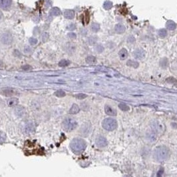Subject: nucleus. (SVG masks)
Listing matches in <instances>:
<instances>
[{"label":"nucleus","mask_w":177,"mask_h":177,"mask_svg":"<svg viewBox=\"0 0 177 177\" xmlns=\"http://www.w3.org/2000/svg\"><path fill=\"white\" fill-rule=\"evenodd\" d=\"M86 143L81 139H74L71 142L70 147L75 154H81L86 148Z\"/></svg>","instance_id":"obj_1"},{"label":"nucleus","mask_w":177,"mask_h":177,"mask_svg":"<svg viewBox=\"0 0 177 177\" xmlns=\"http://www.w3.org/2000/svg\"><path fill=\"white\" fill-rule=\"evenodd\" d=\"M169 155V148L166 147H158L154 150V158L158 161L166 160Z\"/></svg>","instance_id":"obj_2"},{"label":"nucleus","mask_w":177,"mask_h":177,"mask_svg":"<svg viewBox=\"0 0 177 177\" xmlns=\"http://www.w3.org/2000/svg\"><path fill=\"white\" fill-rule=\"evenodd\" d=\"M77 127V123L72 118H66L63 121V127L67 132L72 131Z\"/></svg>","instance_id":"obj_3"},{"label":"nucleus","mask_w":177,"mask_h":177,"mask_svg":"<svg viewBox=\"0 0 177 177\" xmlns=\"http://www.w3.org/2000/svg\"><path fill=\"white\" fill-rule=\"evenodd\" d=\"M102 127L105 130L111 131L117 128V122L115 119L111 118H107L103 120L102 122Z\"/></svg>","instance_id":"obj_4"},{"label":"nucleus","mask_w":177,"mask_h":177,"mask_svg":"<svg viewBox=\"0 0 177 177\" xmlns=\"http://www.w3.org/2000/svg\"><path fill=\"white\" fill-rule=\"evenodd\" d=\"M0 41L2 43L5 44V45H9L11 44L13 41V37L9 33H3L1 37H0Z\"/></svg>","instance_id":"obj_5"},{"label":"nucleus","mask_w":177,"mask_h":177,"mask_svg":"<svg viewBox=\"0 0 177 177\" xmlns=\"http://www.w3.org/2000/svg\"><path fill=\"white\" fill-rule=\"evenodd\" d=\"M12 0H0V8L7 10L10 8Z\"/></svg>","instance_id":"obj_6"},{"label":"nucleus","mask_w":177,"mask_h":177,"mask_svg":"<svg viewBox=\"0 0 177 177\" xmlns=\"http://www.w3.org/2000/svg\"><path fill=\"white\" fill-rule=\"evenodd\" d=\"M96 144L99 147H105L108 144L107 139L103 136H99L96 140Z\"/></svg>","instance_id":"obj_7"},{"label":"nucleus","mask_w":177,"mask_h":177,"mask_svg":"<svg viewBox=\"0 0 177 177\" xmlns=\"http://www.w3.org/2000/svg\"><path fill=\"white\" fill-rule=\"evenodd\" d=\"M91 131V124L89 123H85L81 128V133L83 136H87Z\"/></svg>","instance_id":"obj_8"},{"label":"nucleus","mask_w":177,"mask_h":177,"mask_svg":"<svg viewBox=\"0 0 177 177\" xmlns=\"http://www.w3.org/2000/svg\"><path fill=\"white\" fill-rule=\"evenodd\" d=\"M134 56L136 59H143L145 56V53L143 49H138L134 51Z\"/></svg>","instance_id":"obj_9"},{"label":"nucleus","mask_w":177,"mask_h":177,"mask_svg":"<svg viewBox=\"0 0 177 177\" xmlns=\"http://www.w3.org/2000/svg\"><path fill=\"white\" fill-rule=\"evenodd\" d=\"M64 17L68 19H72L75 17V12L73 10L67 9L64 12Z\"/></svg>","instance_id":"obj_10"},{"label":"nucleus","mask_w":177,"mask_h":177,"mask_svg":"<svg viewBox=\"0 0 177 177\" xmlns=\"http://www.w3.org/2000/svg\"><path fill=\"white\" fill-rule=\"evenodd\" d=\"M105 111L106 114L109 115L115 116L117 115V111H116L115 110V109H113L112 107H111L110 106H109V105H106V106H105Z\"/></svg>","instance_id":"obj_11"},{"label":"nucleus","mask_w":177,"mask_h":177,"mask_svg":"<svg viewBox=\"0 0 177 177\" xmlns=\"http://www.w3.org/2000/svg\"><path fill=\"white\" fill-rule=\"evenodd\" d=\"M119 55L120 59L121 60H124L126 59L128 56V52L125 49H122L119 51Z\"/></svg>","instance_id":"obj_12"},{"label":"nucleus","mask_w":177,"mask_h":177,"mask_svg":"<svg viewBox=\"0 0 177 177\" xmlns=\"http://www.w3.org/2000/svg\"><path fill=\"white\" fill-rule=\"evenodd\" d=\"M79 111H80V109L78 105L76 104H73L69 110V113L71 114H77L79 112Z\"/></svg>","instance_id":"obj_13"},{"label":"nucleus","mask_w":177,"mask_h":177,"mask_svg":"<svg viewBox=\"0 0 177 177\" xmlns=\"http://www.w3.org/2000/svg\"><path fill=\"white\" fill-rule=\"evenodd\" d=\"M50 13H51V15H54V16H58L61 14V11L58 8H53L50 11Z\"/></svg>","instance_id":"obj_14"},{"label":"nucleus","mask_w":177,"mask_h":177,"mask_svg":"<svg viewBox=\"0 0 177 177\" xmlns=\"http://www.w3.org/2000/svg\"><path fill=\"white\" fill-rule=\"evenodd\" d=\"M97 61L96 58L94 56H89L86 58V62L89 64H93Z\"/></svg>","instance_id":"obj_15"},{"label":"nucleus","mask_w":177,"mask_h":177,"mask_svg":"<svg viewBox=\"0 0 177 177\" xmlns=\"http://www.w3.org/2000/svg\"><path fill=\"white\" fill-rule=\"evenodd\" d=\"M115 31L117 33H122L124 31V27L123 25L119 24L116 26L115 27Z\"/></svg>","instance_id":"obj_16"},{"label":"nucleus","mask_w":177,"mask_h":177,"mask_svg":"<svg viewBox=\"0 0 177 177\" xmlns=\"http://www.w3.org/2000/svg\"><path fill=\"white\" fill-rule=\"evenodd\" d=\"M69 63L70 62L66 59H63L59 63V67H67L69 65Z\"/></svg>","instance_id":"obj_17"},{"label":"nucleus","mask_w":177,"mask_h":177,"mask_svg":"<svg viewBox=\"0 0 177 177\" xmlns=\"http://www.w3.org/2000/svg\"><path fill=\"white\" fill-rule=\"evenodd\" d=\"M91 30L93 31V32H97L100 29V26L98 23H94L91 25Z\"/></svg>","instance_id":"obj_18"},{"label":"nucleus","mask_w":177,"mask_h":177,"mask_svg":"<svg viewBox=\"0 0 177 177\" xmlns=\"http://www.w3.org/2000/svg\"><path fill=\"white\" fill-rule=\"evenodd\" d=\"M119 107L120 108V109H121L123 111H128L129 110V107L123 103H120L119 105Z\"/></svg>","instance_id":"obj_19"},{"label":"nucleus","mask_w":177,"mask_h":177,"mask_svg":"<svg viewBox=\"0 0 177 177\" xmlns=\"http://www.w3.org/2000/svg\"><path fill=\"white\" fill-rule=\"evenodd\" d=\"M166 26H167V28L170 29V30H173V29H174L176 28V25L173 21H169L167 23Z\"/></svg>","instance_id":"obj_20"},{"label":"nucleus","mask_w":177,"mask_h":177,"mask_svg":"<svg viewBox=\"0 0 177 177\" xmlns=\"http://www.w3.org/2000/svg\"><path fill=\"white\" fill-rule=\"evenodd\" d=\"M127 65L131 66V67H135V68H136V67H138V66H139V63L136 61L130 60V61H128L127 62Z\"/></svg>","instance_id":"obj_21"},{"label":"nucleus","mask_w":177,"mask_h":177,"mask_svg":"<svg viewBox=\"0 0 177 177\" xmlns=\"http://www.w3.org/2000/svg\"><path fill=\"white\" fill-rule=\"evenodd\" d=\"M55 95H56L58 97H63L65 95V93L63 91H61V90H59V91H57L55 93Z\"/></svg>","instance_id":"obj_22"},{"label":"nucleus","mask_w":177,"mask_h":177,"mask_svg":"<svg viewBox=\"0 0 177 177\" xmlns=\"http://www.w3.org/2000/svg\"><path fill=\"white\" fill-rule=\"evenodd\" d=\"M48 39H49V34L47 33H43L42 34V35H41V40L43 42H46V41L48 40Z\"/></svg>","instance_id":"obj_23"},{"label":"nucleus","mask_w":177,"mask_h":177,"mask_svg":"<svg viewBox=\"0 0 177 177\" xmlns=\"http://www.w3.org/2000/svg\"><path fill=\"white\" fill-rule=\"evenodd\" d=\"M88 41H89V44H91V45H93V44H95V43H96V41H97V38L94 36H92V37H89V39H88Z\"/></svg>","instance_id":"obj_24"},{"label":"nucleus","mask_w":177,"mask_h":177,"mask_svg":"<svg viewBox=\"0 0 177 177\" xmlns=\"http://www.w3.org/2000/svg\"><path fill=\"white\" fill-rule=\"evenodd\" d=\"M3 93L5 96H11L13 94V91L11 89H5L3 91Z\"/></svg>","instance_id":"obj_25"},{"label":"nucleus","mask_w":177,"mask_h":177,"mask_svg":"<svg viewBox=\"0 0 177 177\" xmlns=\"http://www.w3.org/2000/svg\"><path fill=\"white\" fill-rule=\"evenodd\" d=\"M112 7V4L111 2L110 1H106L105 4H104V8L106 9H109L111 8Z\"/></svg>","instance_id":"obj_26"},{"label":"nucleus","mask_w":177,"mask_h":177,"mask_svg":"<svg viewBox=\"0 0 177 177\" xmlns=\"http://www.w3.org/2000/svg\"><path fill=\"white\" fill-rule=\"evenodd\" d=\"M5 140V134L3 132L0 131V143H3Z\"/></svg>","instance_id":"obj_27"},{"label":"nucleus","mask_w":177,"mask_h":177,"mask_svg":"<svg viewBox=\"0 0 177 177\" xmlns=\"http://www.w3.org/2000/svg\"><path fill=\"white\" fill-rule=\"evenodd\" d=\"M29 41V43H30V44H31V45H35V44L37 43V39H35V38H34V37H31V38H30Z\"/></svg>","instance_id":"obj_28"},{"label":"nucleus","mask_w":177,"mask_h":177,"mask_svg":"<svg viewBox=\"0 0 177 177\" xmlns=\"http://www.w3.org/2000/svg\"><path fill=\"white\" fill-rule=\"evenodd\" d=\"M166 34H167V33H166V31L165 29H161V30H160V31H159V35L161 37H165L166 35Z\"/></svg>","instance_id":"obj_29"},{"label":"nucleus","mask_w":177,"mask_h":177,"mask_svg":"<svg viewBox=\"0 0 177 177\" xmlns=\"http://www.w3.org/2000/svg\"><path fill=\"white\" fill-rule=\"evenodd\" d=\"M76 97L79 99H83L86 98L87 95L85 94H83V93H79V94L76 95Z\"/></svg>","instance_id":"obj_30"},{"label":"nucleus","mask_w":177,"mask_h":177,"mask_svg":"<svg viewBox=\"0 0 177 177\" xmlns=\"http://www.w3.org/2000/svg\"><path fill=\"white\" fill-rule=\"evenodd\" d=\"M103 47L102 45H98L96 47V50L99 52V53H101V52H103Z\"/></svg>","instance_id":"obj_31"},{"label":"nucleus","mask_w":177,"mask_h":177,"mask_svg":"<svg viewBox=\"0 0 177 177\" xmlns=\"http://www.w3.org/2000/svg\"><path fill=\"white\" fill-rule=\"evenodd\" d=\"M14 55L17 57H21V53H19V51L18 50H15L14 51Z\"/></svg>","instance_id":"obj_32"},{"label":"nucleus","mask_w":177,"mask_h":177,"mask_svg":"<svg viewBox=\"0 0 177 177\" xmlns=\"http://www.w3.org/2000/svg\"><path fill=\"white\" fill-rule=\"evenodd\" d=\"M68 36L69 37V38L71 39H75L76 38V34L73 32H71L68 34Z\"/></svg>","instance_id":"obj_33"},{"label":"nucleus","mask_w":177,"mask_h":177,"mask_svg":"<svg viewBox=\"0 0 177 177\" xmlns=\"http://www.w3.org/2000/svg\"><path fill=\"white\" fill-rule=\"evenodd\" d=\"M22 69H23V70H26V71H28L29 69H31V67L29 65H24L22 67Z\"/></svg>","instance_id":"obj_34"},{"label":"nucleus","mask_w":177,"mask_h":177,"mask_svg":"<svg viewBox=\"0 0 177 177\" xmlns=\"http://www.w3.org/2000/svg\"><path fill=\"white\" fill-rule=\"evenodd\" d=\"M67 29H69V31H73V30H74L75 29V25L74 24H71V25H69Z\"/></svg>","instance_id":"obj_35"},{"label":"nucleus","mask_w":177,"mask_h":177,"mask_svg":"<svg viewBox=\"0 0 177 177\" xmlns=\"http://www.w3.org/2000/svg\"><path fill=\"white\" fill-rule=\"evenodd\" d=\"M135 41V39H134L132 37H131L130 38H128V43H133Z\"/></svg>","instance_id":"obj_36"},{"label":"nucleus","mask_w":177,"mask_h":177,"mask_svg":"<svg viewBox=\"0 0 177 177\" xmlns=\"http://www.w3.org/2000/svg\"><path fill=\"white\" fill-rule=\"evenodd\" d=\"M2 16H3V14H2V13H1V11H0V20H1V19L2 18Z\"/></svg>","instance_id":"obj_37"},{"label":"nucleus","mask_w":177,"mask_h":177,"mask_svg":"<svg viewBox=\"0 0 177 177\" xmlns=\"http://www.w3.org/2000/svg\"><path fill=\"white\" fill-rule=\"evenodd\" d=\"M2 65H3V63H2V61H1L0 60V66H1Z\"/></svg>","instance_id":"obj_38"}]
</instances>
